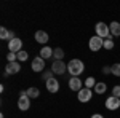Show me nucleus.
Returning <instances> with one entry per match:
<instances>
[{"mask_svg":"<svg viewBox=\"0 0 120 118\" xmlns=\"http://www.w3.org/2000/svg\"><path fill=\"white\" fill-rule=\"evenodd\" d=\"M83 69H85V65H83V62L80 59H72V61H69V64H67V70H69V73L72 77H79L83 72Z\"/></svg>","mask_w":120,"mask_h":118,"instance_id":"nucleus-1","label":"nucleus"},{"mask_svg":"<svg viewBox=\"0 0 120 118\" xmlns=\"http://www.w3.org/2000/svg\"><path fill=\"white\" fill-rule=\"evenodd\" d=\"M29 107H30V97L27 96L26 91H21L19 93V100H18V109L26 112V110H29Z\"/></svg>","mask_w":120,"mask_h":118,"instance_id":"nucleus-2","label":"nucleus"},{"mask_svg":"<svg viewBox=\"0 0 120 118\" xmlns=\"http://www.w3.org/2000/svg\"><path fill=\"white\" fill-rule=\"evenodd\" d=\"M94 30H96V35L101 37V38H107L111 35V30H109V26L106 22H98L94 26Z\"/></svg>","mask_w":120,"mask_h":118,"instance_id":"nucleus-3","label":"nucleus"},{"mask_svg":"<svg viewBox=\"0 0 120 118\" xmlns=\"http://www.w3.org/2000/svg\"><path fill=\"white\" fill-rule=\"evenodd\" d=\"M102 45H104V38H101V37H98V35L91 37L90 42H88V46H90L91 51H99L102 48Z\"/></svg>","mask_w":120,"mask_h":118,"instance_id":"nucleus-4","label":"nucleus"},{"mask_svg":"<svg viewBox=\"0 0 120 118\" xmlns=\"http://www.w3.org/2000/svg\"><path fill=\"white\" fill-rule=\"evenodd\" d=\"M66 70H67V64H64L63 61H55L51 64V72L56 75H63Z\"/></svg>","mask_w":120,"mask_h":118,"instance_id":"nucleus-5","label":"nucleus"},{"mask_svg":"<svg viewBox=\"0 0 120 118\" xmlns=\"http://www.w3.org/2000/svg\"><path fill=\"white\" fill-rule=\"evenodd\" d=\"M22 50V42L21 38H13L8 42V51L10 53H19Z\"/></svg>","mask_w":120,"mask_h":118,"instance_id":"nucleus-6","label":"nucleus"},{"mask_svg":"<svg viewBox=\"0 0 120 118\" xmlns=\"http://www.w3.org/2000/svg\"><path fill=\"white\" fill-rule=\"evenodd\" d=\"M21 70V64L16 61V62H8L7 67H5V77L8 75H13V73H18Z\"/></svg>","mask_w":120,"mask_h":118,"instance_id":"nucleus-7","label":"nucleus"},{"mask_svg":"<svg viewBox=\"0 0 120 118\" xmlns=\"http://www.w3.org/2000/svg\"><path fill=\"white\" fill-rule=\"evenodd\" d=\"M120 107V99L119 97H114V96H109L106 99V109L109 110H117Z\"/></svg>","mask_w":120,"mask_h":118,"instance_id":"nucleus-8","label":"nucleus"},{"mask_svg":"<svg viewBox=\"0 0 120 118\" xmlns=\"http://www.w3.org/2000/svg\"><path fill=\"white\" fill-rule=\"evenodd\" d=\"M91 96H93V91L90 89V88L80 89V91H79V94H77V97H79L80 102H88V100L91 99Z\"/></svg>","mask_w":120,"mask_h":118,"instance_id":"nucleus-9","label":"nucleus"},{"mask_svg":"<svg viewBox=\"0 0 120 118\" xmlns=\"http://www.w3.org/2000/svg\"><path fill=\"white\" fill-rule=\"evenodd\" d=\"M30 67H32L34 72H42V70L45 69V59H42L40 56L35 57V59L32 61V65H30Z\"/></svg>","mask_w":120,"mask_h":118,"instance_id":"nucleus-10","label":"nucleus"},{"mask_svg":"<svg viewBox=\"0 0 120 118\" xmlns=\"http://www.w3.org/2000/svg\"><path fill=\"white\" fill-rule=\"evenodd\" d=\"M45 86H46V89L50 91V93H58V89H59V83H58V80H56L55 77L50 78V80H46Z\"/></svg>","mask_w":120,"mask_h":118,"instance_id":"nucleus-11","label":"nucleus"},{"mask_svg":"<svg viewBox=\"0 0 120 118\" xmlns=\"http://www.w3.org/2000/svg\"><path fill=\"white\" fill-rule=\"evenodd\" d=\"M69 88L72 91H77V93H79V91L82 89V80H80L79 77H72V78L69 80Z\"/></svg>","mask_w":120,"mask_h":118,"instance_id":"nucleus-12","label":"nucleus"},{"mask_svg":"<svg viewBox=\"0 0 120 118\" xmlns=\"http://www.w3.org/2000/svg\"><path fill=\"white\" fill-rule=\"evenodd\" d=\"M109 30H111L112 37H120V22L119 21H112L109 24Z\"/></svg>","mask_w":120,"mask_h":118,"instance_id":"nucleus-13","label":"nucleus"},{"mask_svg":"<svg viewBox=\"0 0 120 118\" xmlns=\"http://www.w3.org/2000/svg\"><path fill=\"white\" fill-rule=\"evenodd\" d=\"M35 40H37L38 43L45 45L46 42L50 40V37H48V34H46L45 30H37V32H35Z\"/></svg>","mask_w":120,"mask_h":118,"instance_id":"nucleus-14","label":"nucleus"},{"mask_svg":"<svg viewBox=\"0 0 120 118\" xmlns=\"http://www.w3.org/2000/svg\"><path fill=\"white\" fill-rule=\"evenodd\" d=\"M53 53H55V50H51L50 46H43V48L40 50V57H42V59H50V57L53 56Z\"/></svg>","mask_w":120,"mask_h":118,"instance_id":"nucleus-15","label":"nucleus"},{"mask_svg":"<svg viewBox=\"0 0 120 118\" xmlns=\"http://www.w3.org/2000/svg\"><path fill=\"white\" fill-rule=\"evenodd\" d=\"M93 89H94V93H96V94H104V93H106V89H107V85H106L104 82H99V83H96V86H94Z\"/></svg>","mask_w":120,"mask_h":118,"instance_id":"nucleus-16","label":"nucleus"},{"mask_svg":"<svg viewBox=\"0 0 120 118\" xmlns=\"http://www.w3.org/2000/svg\"><path fill=\"white\" fill-rule=\"evenodd\" d=\"M26 93H27V96L30 97V99H35V97H38L40 96V91H38V88H29V89H26Z\"/></svg>","mask_w":120,"mask_h":118,"instance_id":"nucleus-17","label":"nucleus"},{"mask_svg":"<svg viewBox=\"0 0 120 118\" xmlns=\"http://www.w3.org/2000/svg\"><path fill=\"white\" fill-rule=\"evenodd\" d=\"M10 35H11V32L7 27H0V38L2 40H8L10 42Z\"/></svg>","mask_w":120,"mask_h":118,"instance_id":"nucleus-18","label":"nucleus"},{"mask_svg":"<svg viewBox=\"0 0 120 118\" xmlns=\"http://www.w3.org/2000/svg\"><path fill=\"white\" fill-rule=\"evenodd\" d=\"M53 57H55V61H63V57H64V51H63L61 48H55Z\"/></svg>","mask_w":120,"mask_h":118,"instance_id":"nucleus-19","label":"nucleus"},{"mask_svg":"<svg viewBox=\"0 0 120 118\" xmlns=\"http://www.w3.org/2000/svg\"><path fill=\"white\" fill-rule=\"evenodd\" d=\"M102 48H106V50H112L114 48V40H112V35H109L107 38H104V45Z\"/></svg>","mask_w":120,"mask_h":118,"instance_id":"nucleus-20","label":"nucleus"},{"mask_svg":"<svg viewBox=\"0 0 120 118\" xmlns=\"http://www.w3.org/2000/svg\"><path fill=\"white\" fill-rule=\"evenodd\" d=\"M96 86V80L93 78V77H88L86 80H85V88H90V89H93Z\"/></svg>","mask_w":120,"mask_h":118,"instance_id":"nucleus-21","label":"nucleus"},{"mask_svg":"<svg viewBox=\"0 0 120 118\" xmlns=\"http://www.w3.org/2000/svg\"><path fill=\"white\" fill-rule=\"evenodd\" d=\"M29 57V54H27V51H24V50H21L18 53V62H24L26 59Z\"/></svg>","mask_w":120,"mask_h":118,"instance_id":"nucleus-22","label":"nucleus"},{"mask_svg":"<svg viewBox=\"0 0 120 118\" xmlns=\"http://www.w3.org/2000/svg\"><path fill=\"white\" fill-rule=\"evenodd\" d=\"M112 75H115V77H120V62L112 64Z\"/></svg>","mask_w":120,"mask_h":118,"instance_id":"nucleus-23","label":"nucleus"},{"mask_svg":"<svg viewBox=\"0 0 120 118\" xmlns=\"http://www.w3.org/2000/svg\"><path fill=\"white\" fill-rule=\"evenodd\" d=\"M112 96L120 99V85H117V86H114V88H112Z\"/></svg>","mask_w":120,"mask_h":118,"instance_id":"nucleus-24","label":"nucleus"},{"mask_svg":"<svg viewBox=\"0 0 120 118\" xmlns=\"http://www.w3.org/2000/svg\"><path fill=\"white\" fill-rule=\"evenodd\" d=\"M42 78H43V80H50V78H53V72H45L43 73V75H42Z\"/></svg>","mask_w":120,"mask_h":118,"instance_id":"nucleus-25","label":"nucleus"},{"mask_svg":"<svg viewBox=\"0 0 120 118\" xmlns=\"http://www.w3.org/2000/svg\"><path fill=\"white\" fill-rule=\"evenodd\" d=\"M102 73H106V75H109V73H112V67H109V65H106V67L102 69Z\"/></svg>","mask_w":120,"mask_h":118,"instance_id":"nucleus-26","label":"nucleus"},{"mask_svg":"<svg viewBox=\"0 0 120 118\" xmlns=\"http://www.w3.org/2000/svg\"><path fill=\"white\" fill-rule=\"evenodd\" d=\"M91 118H104V117H102L101 113H94V115H93V117H91Z\"/></svg>","mask_w":120,"mask_h":118,"instance_id":"nucleus-27","label":"nucleus"}]
</instances>
